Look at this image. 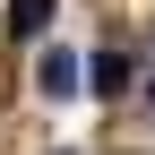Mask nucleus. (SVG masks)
<instances>
[{"label":"nucleus","instance_id":"obj_3","mask_svg":"<svg viewBox=\"0 0 155 155\" xmlns=\"http://www.w3.org/2000/svg\"><path fill=\"white\" fill-rule=\"evenodd\" d=\"M52 9H61V0H9V43H35V35L52 26Z\"/></svg>","mask_w":155,"mask_h":155},{"label":"nucleus","instance_id":"obj_2","mask_svg":"<svg viewBox=\"0 0 155 155\" xmlns=\"http://www.w3.org/2000/svg\"><path fill=\"white\" fill-rule=\"evenodd\" d=\"M86 78H95L86 95H104V104H112V95H129V78H138V69H129V52H95V61H86Z\"/></svg>","mask_w":155,"mask_h":155},{"label":"nucleus","instance_id":"obj_4","mask_svg":"<svg viewBox=\"0 0 155 155\" xmlns=\"http://www.w3.org/2000/svg\"><path fill=\"white\" fill-rule=\"evenodd\" d=\"M147 95H155V78H147Z\"/></svg>","mask_w":155,"mask_h":155},{"label":"nucleus","instance_id":"obj_1","mask_svg":"<svg viewBox=\"0 0 155 155\" xmlns=\"http://www.w3.org/2000/svg\"><path fill=\"white\" fill-rule=\"evenodd\" d=\"M78 78H86V61H78V52H61V43H52L43 61H35V86H43L52 104H69V95H86V86H78Z\"/></svg>","mask_w":155,"mask_h":155}]
</instances>
